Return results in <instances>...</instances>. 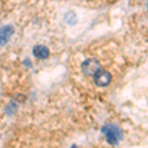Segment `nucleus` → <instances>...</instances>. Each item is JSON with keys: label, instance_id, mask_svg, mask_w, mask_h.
Masks as SVG:
<instances>
[{"label": "nucleus", "instance_id": "1", "mask_svg": "<svg viewBox=\"0 0 148 148\" xmlns=\"http://www.w3.org/2000/svg\"><path fill=\"white\" fill-rule=\"evenodd\" d=\"M101 70L100 62L96 58H87L82 63L83 73L88 76H94L98 71Z\"/></svg>", "mask_w": 148, "mask_h": 148}, {"label": "nucleus", "instance_id": "2", "mask_svg": "<svg viewBox=\"0 0 148 148\" xmlns=\"http://www.w3.org/2000/svg\"><path fill=\"white\" fill-rule=\"evenodd\" d=\"M103 131H104L105 135H106L107 141L110 144H116V143H118L119 139L121 138L120 130L114 125H107L103 130Z\"/></svg>", "mask_w": 148, "mask_h": 148}, {"label": "nucleus", "instance_id": "3", "mask_svg": "<svg viewBox=\"0 0 148 148\" xmlns=\"http://www.w3.org/2000/svg\"><path fill=\"white\" fill-rule=\"evenodd\" d=\"M93 78H94V82L97 86H99V87H105V86H107L111 82L112 75L105 70H100L93 76Z\"/></svg>", "mask_w": 148, "mask_h": 148}, {"label": "nucleus", "instance_id": "4", "mask_svg": "<svg viewBox=\"0 0 148 148\" xmlns=\"http://www.w3.org/2000/svg\"><path fill=\"white\" fill-rule=\"evenodd\" d=\"M34 56L37 57V58L40 59H45L47 58L49 56V51L47 47L45 46H37L34 47Z\"/></svg>", "mask_w": 148, "mask_h": 148}, {"label": "nucleus", "instance_id": "5", "mask_svg": "<svg viewBox=\"0 0 148 148\" xmlns=\"http://www.w3.org/2000/svg\"><path fill=\"white\" fill-rule=\"evenodd\" d=\"M12 33H13V29H12L11 27H9V26L4 27L3 29H2V33H1V42H2V44H4V42H5L6 40L10 38Z\"/></svg>", "mask_w": 148, "mask_h": 148}]
</instances>
